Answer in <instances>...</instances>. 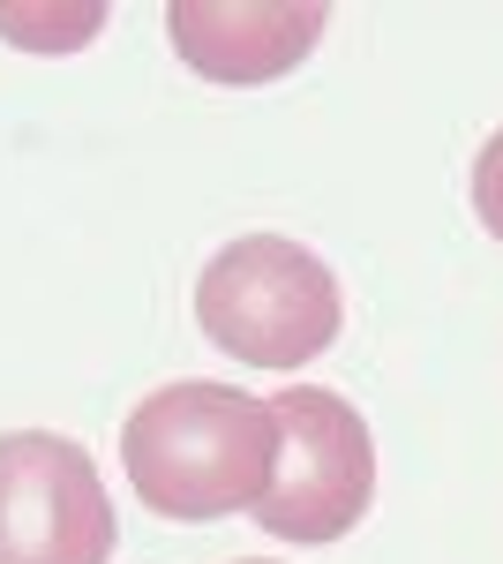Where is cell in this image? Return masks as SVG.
I'll use <instances>...</instances> for the list:
<instances>
[{"mask_svg":"<svg viewBox=\"0 0 503 564\" xmlns=\"http://www.w3.org/2000/svg\"><path fill=\"white\" fill-rule=\"evenodd\" d=\"M121 467L143 497V512L181 527L255 512L271 467H278V414L271 399L233 384H158L121 422Z\"/></svg>","mask_w":503,"mask_h":564,"instance_id":"1","label":"cell"},{"mask_svg":"<svg viewBox=\"0 0 503 564\" xmlns=\"http://www.w3.org/2000/svg\"><path fill=\"white\" fill-rule=\"evenodd\" d=\"M196 324L210 347H226L249 369H300L338 339L346 302L316 249H300L286 234H241L204 263Z\"/></svg>","mask_w":503,"mask_h":564,"instance_id":"2","label":"cell"},{"mask_svg":"<svg viewBox=\"0 0 503 564\" xmlns=\"http://www.w3.org/2000/svg\"><path fill=\"white\" fill-rule=\"evenodd\" d=\"M278 414V467L255 505V527L278 542H346L376 505V436L361 406L324 384H286L271 399Z\"/></svg>","mask_w":503,"mask_h":564,"instance_id":"3","label":"cell"},{"mask_svg":"<svg viewBox=\"0 0 503 564\" xmlns=\"http://www.w3.org/2000/svg\"><path fill=\"white\" fill-rule=\"evenodd\" d=\"M113 497L76 436H0V564H106Z\"/></svg>","mask_w":503,"mask_h":564,"instance_id":"4","label":"cell"},{"mask_svg":"<svg viewBox=\"0 0 503 564\" xmlns=\"http://www.w3.org/2000/svg\"><path fill=\"white\" fill-rule=\"evenodd\" d=\"M173 53L204 76V84H271L294 76L331 31V8H226V0H181L166 8Z\"/></svg>","mask_w":503,"mask_h":564,"instance_id":"5","label":"cell"},{"mask_svg":"<svg viewBox=\"0 0 503 564\" xmlns=\"http://www.w3.org/2000/svg\"><path fill=\"white\" fill-rule=\"evenodd\" d=\"M98 31H106V8H98V0H76V8H45V0L0 8V39L31 45V53H76V45H90Z\"/></svg>","mask_w":503,"mask_h":564,"instance_id":"6","label":"cell"},{"mask_svg":"<svg viewBox=\"0 0 503 564\" xmlns=\"http://www.w3.org/2000/svg\"><path fill=\"white\" fill-rule=\"evenodd\" d=\"M473 212H481V226L503 241V129L481 143V159H473Z\"/></svg>","mask_w":503,"mask_h":564,"instance_id":"7","label":"cell"},{"mask_svg":"<svg viewBox=\"0 0 503 564\" xmlns=\"http://www.w3.org/2000/svg\"><path fill=\"white\" fill-rule=\"evenodd\" d=\"M249 564H263V557H249Z\"/></svg>","mask_w":503,"mask_h":564,"instance_id":"8","label":"cell"}]
</instances>
